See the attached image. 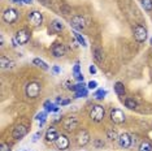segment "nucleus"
Masks as SVG:
<instances>
[{"instance_id":"obj_23","label":"nucleus","mask_w":152,"mask_h":151,"mask_svg":"<svg viewBox=\"0 0 152 151\" xmlns=\"http://www.w3.org/2000/svg\"><path fill=\"white\" fill-rule=\"evenodd\" d=\"M125 107H127L129 109H135V108L138 107V104H137V102L134 100V99L126 98V99H125Z\"/></svg>"},{"instance_id":"obj_19","label":"nucleus","mask_w":152,"mask_h":151,"mask_svg":"<svg viewBox=\"0 0 152 151\" xmlns=\"http://www.w3.org/2000/svg\"><path fill=\"white\" fill-rule=\"evenodd\" d=\"M92 55H94L95 60L98 61V63H102L103 59H104V55H103V50L99 48V47H94V50H92Z\"/></svg>"},{"instance_id":"obj_18","label":"nucleus","mask_w":152,"mask_h":151,"mask_svg":"<svg viewBox=\"0 0 152 151\" xmlns=\"http://www.w3.org/2000/svg\"><path fill=\"white\" fill-rule=\"evenodd\" d=\"M51 32H53V33H60L61 30L64 29V23L61 22V21H58V20H53L52 22H51Z\"/></svg>"},{"instance_id":"obj_13","label":"nucleus","mask_w":152,"mask_h":151,"mask_svg":"<svg viewBox=\"0 0 152 151\" xmlns=\"http://www.w3.org/2000/svg\"><path fill=\"white\" fill-rule=\"evenodd\" d=\"M118 145L122 147V149H129L131 146V143H133V141H131V137L127 134V133H122V134L118 136Z\"/></svg>"},{"instance_id":"obj_4","label":"nucleus","mask_w":152,"mask_h":151,"mask_svg":"<svg viewBox=\"0 0 152 151\" xmlns=\"http://www.w3.org/2000/svg\"><path fill=\"white\" fill-rule=\"evenodd\" d=\"M109 117H110V121L115 122V124H122V122H125V120H126L125 113L121 111V109H118V108L110 109Z\"/></svg>"},{"instance_id":"obj_37","label":"nucleus","mask_w":152,"mask_h":151,"mask_svg":"<svg viewBox=\"0 0 152 151\" xmlns=\"http://www.w3.org/2000/svg\"><path fill=\"white\" fill-rule=\"evenodd\" d=\"M63 11H64V15H69L70 13V8L68 5H63Z\"/></svg>"},{"instance_id":"obj_31","label":"nucleus","mask_w":152,"mask_h":151,"mask_svg":"<svg viewBox=\"0 0 152 151\" xmlns=\"http://www.w3.org/2000/svg\"><path fill=\"white\" fill-rule=\"evenodd\" d=\"M0 151H11V146L7 142H3L1 145H0Z\"/></svg>"},{"instance_id":"obj_26","label":"nucleus","mask_w":152,"mask_h":151,"mask_svg":"<svg viewBox=\"0 0 152 151\" xmlns=\"http://www.w3.org/2000/svg\"><path fill=\"white\" fill-rule=\"evenodd\" d=\"M140 4L144 8V11L147 12L152 11V0H140Z\"/></svg>"},{"instance_id":"obj_28","label":"nucleus","mask_w":152,"mask_h":151,"mask_svg":"<svg viewBox=\"0 0 152 151\" xmlns=\"http://www.w3.org/2000/svg\"><path fill=\"white\" fill-rule=\"evenodd\" d=\"M88 95V91H87V89H82V90H78V91H75V94H74V98H86Z\"/></svg>"},{"instance_id":"obj_10","label":"nucleus","mask_w":152,"mask_h":151,"mask_svg":"<svg viewBox=\"0 0 152 151\" xmlns=\"http://www.w3.org/2000/svg\"><path fill=\"white\" fill-rule=\"evenodd\" d=\"M26 134H27V128H26L25 125H21V124L17 125L16 128L13 129V132H12V137H13L15 139H17V141H18V139H22Z\"/></svg>"},{"instance_id":"obj_35","label":"nucleus","mask_w":152,"mask_h":151,"mask_svg":"<svg viewBox=\"0 0 152 151\" xmlns=\"http://www.w3.org/2000/svg\"><path fill=\"white\" fill-rule=\"evenodd\" d=\"M88 70H90V73H91V74H95L96 72H98V70H96V67H95V65H90Z\"/></svg>"},{"instance_id":"obj_20","label":"nucleus","mask_w":152,"mask_h":151,"mask_svg":"<svg viewBox=\"0 0 152 151\" xmlns=\"http://www.w3.org/2000/svg\"><path fill=\"white\" fill-rule=\"evenodd\" d=\"M43 107L46 108L47 112H57V111H58V107H57L56 104H53V103L51 102V100H46V102H44Z\"/></svg>"},{"instance_id":"obj_41","label":"nucleus","mask_w":152,"mask_h":151,"mask_svg":"<svg viewBox=\"0 0 152 151\" xmlns=\"http://www.w3.org/2000/svg\"><path fill=\"white\" fill-rule=\"evenodd\" d=\"M22 1H23V3H26V4H31L33 0H22Z\"/></svg>"},{"instance_id":"obj_7","label":"nucleus","mask_w":152,"mask_h":151,"mask_svg":"<svg viewBox=\"0 0 152 151\" xmlns=\"http://www.w3.org/2000/svg\"><path fill=\"white\" fill-rule=\"evenodd\" d=\"M17 18H18V13H17V11L15 8H8L4 11V13H3V20H4L7 23L16 22Z\"/></svg>"},{"instance_id":"obj_11","label":"nucleus","mask_w":152,"mask_h":151,"mask_svg":"<svg viewBox=\"0 0 152 151\" xmlns=\"http://www.w3.org/2000/svg\"><path fill=\"white\" fill-rule=\"evenodd\" d=\"M51 52H52L53 57H63L65 52H66V48H65V46L63 43H53L52 48H51Z\"/></svg>"},{"instance_id":"obj_3","label":"nucleus","mask_w":152,"mask_h":151,"mask_svg":"<svg viewBox=\"0 0 152 151\" xmlns=\"http://www.w3.org/2000/svg\"><path fill=\"white\" fill-rule=\"evenodd\" d=\"M133 33H134V38H135V40L137 42H139V43H142V42H144V40L147 39V29L144 27L143 25H135L134 26V29H133Z\"/></svg>"},{"instance_id":"obj_16","label":"nucleus","mask_w":152,"mask_h":151,"mask_svg":"<svg viewBox=\"0 0 152 151\" xmlns=\"http://www.w3.org/2000/svg\"><path fill=\"white\" fill-rule=\"evenodd\" d=\"M57 137H58L57 130L55 128H50L46 132V141H47V142H56Z\"/></svg>"},{"instance_id":"obj_29","label":"nucleus","mask_w":152,"mask_h":151,"mask_svg":"<svg viewBox=\"0 0 152 151\" xmlns=\"http://www.w3.org/2000/svg\"><path fill=\"white\" fill-rule=\"evenodd\" d=\"M107 137H108L110 141L118 139V134H117V132H116V130H112V129H109L108 132H107Z\"/></svg>"},{"instance_id":"obj_21","label":"nucleus","mask_w":152,"mask_h":151,"mask_svg":"<svg viewBox=\"0 0 152 151\" xmlns=\"http://www.w3.org/2000/svg\"><path fill=\"white\" fill-rule=\"evenodd\" d=\"M115 91L118 97H124L125 95V86L122 82H116L115 84Z\"/></svg>"},{"instance_id":"obj_14","label":"nucleus","mask_w":152,"mask_h":151,"mask_svg":"<svg viewBox=\"0 0 152 151\" xmlns=\"http://www.w3.org/2000/svg\"><path fill=\"white\" fill-rule=\"evenodd\" d=\"M56 145L58 149H61V150H66L69 145H70V141H69V138L66 136H64V134H61V136H58L57 137V139H56Z\"/></svg>"},{"instance_id":"obj_25","label":"nucleus","mask_w":152,"mask_h":151,"mask_svg":"<svg viewBox=\"0 0 152 151\" xmlns=\"http://www.w3.org/2000/svg\"><path fill=\"white\" fill-rule=\"evenodd\" d=\"M37 120H39V128H42L44 125V122H46V119H47V113L46 112H40L37 115Z\"/></svg>"},{"instance_id":"obj_8","label":"nucleus","mask_w":152,"mask_h":151,"mask_svg":"<svg viewBox=\"0 0 152 151\" xmlns=\"http://www.w3.org/2000/svg\"><path fill=\"white\" fill-rule=\"evenodd\" d=\"M63 126L66 132H73V130H75V128H78V119L74 116L66 117L63 122Z\"/></svg>"},{"instance_id":"obj_38","label":"nucleus","mask_w":152,"mask_h":151,"mask_svg":"<svg viewBox=\"0 0 152 151\" xmlns=\"http://www.w3.org/2000/svg\"><path fill=\"white\" fill-rule=\"evenodd\" d=\"M39 1H42V4L46 5V7H50L51 5V0H39Z\"/></svg>"},{"instance_id":"obj_9","label":"nucleus","mask_w":152,"mask_h":151,"mask_svg":"<svg viewBox=\"0 0 152 151\" xmlns=\"http://www.w3.org/2000/svg\"><path fill=\"white\" fill-rule=\"evenodd\" d=\"M15 39H16V42L18 44H26L30 40V33L27 32L26 29H21V30L17 32Z\"/></svg>"},{"instance_id":"obj_36","label":"nucleus","mask_w":152,"mask_h":151,"mask_svg":"<svg viewBox=\"0 0 152 151\" xmlns=\"http://www.w3.org/2000/svg\"><path fill=\"white\" fill-rule=\"evenodd\" d=\"M94 145H95V146L99 149V147H103V146H104V142H103V141H95V142H94Z\"/></svg>"},{"instance_id":"obj_6","label":"nucleus","mask_w":152,"mask_h":151,"mask_svg":"<svg viewBox=\"0 0 152 151\" xmlns=\"http://www.w3.org/2000/svg\"><path fill=\"white\" fill-rule=\"evenodd\" d=\"M27 18H29L30 23L33 26H40L43 23V15L38 11H31L27 15Z\"/></svg>"},{"instance_id":"obj_42","label":"nucleus","mask_w":152,"mask_h":151,"mask_svg":"<svg viewBox=\"0 0 152 151\" xmlns=\"http://www.w3.org/2000/svg\"><path fill=\"white\" fill-rule=\"evenodd\" d=\"M0 42H1V46L4 44V38H3V37H0Z\"/></svg>"},{"instance_id":"obj_2","label":"nucleus","mask_w":152,"mask_h":151,"mask_svg":"<svg viewBox=\"0 0 152 151\" xmlns=\"http://www.w3.org/2000/svg\"><path fill=\"white\" fill-rule=\"evenodd\" d=\"M42 91V87L38 82H29L26 85V89H25V92H26V97L29 98H37L38 95L40 94Z\"/></svg>"},{"instance_id":"obj_17","label":"nucleus","mask_w":152,"mask_h":151,"mask_svg":"<svg viewBox=\"0 0 152 151\" xmlns=\"http://www.w3.org/2000/svg\"><path fill=\"white\" fill-rule=\"evenodd\" d=\"M73 77L77 80L78 82H83V74L81 73V67H79V63L74 64V68H73Z\"/></svg>"},{"instance_id":"obj_32","label":"nucleus","mask_w":152,"mask_h":151,"mask_svg":"<svg viewBox=\"0 0 152 151\" xmlns=\"http://www.w3.org/2000/svg\"><path fill=\"white\" fill-rule=\"evenodd\" d=\"M96 87H98V82L96 81H90L87 84V89H90V90H94Z\"/></svg>"},{"instance_id":"obj_15","label":"nucleus","mask_w":152,"mask_h":151,"mask_svg":"<svg viewBox=\"0 0 152 151\" xmlns=\"http://www.w3.org/2000/svg\"><path fill=\"white\" fill-rule=\"evenodd\" d=\"M0 65H1V69H12V68H15L16 63L8 57L1 56L0 57Z\"/></svg>"},{"instance_id":"obj_5","label":"nucleus","mask_w":152,"mask_h":151,"mask_svg":"<svg viewBox=\"0 0 152 151\" xmlns=\"http://www.w3.org/2000/svg\"><path fill=\"white\" fill-rule=\"evenodd\" d=\"M86 20H85V17H82V16H73L72 17V21H70V26L73 27V29L75 30V32H81V30H83L85 27H86Z\"/></svg>"},{"instance_id":"obj_1","label":"nucleus","mask_w":152,"mask_h":151,"mask_svg":"<svg viewBox=\"0 0 152 151\" xmlns=\"http://www.w3.org/2000/svg\"><path fill=\"white\" fill-rule=\"evenodd\" d=\"M104 116H105V109H104L103 106H100V104L92 106L91 111H90V117H91L92 121H95V122L103 121Z\"/></svg>"},{"instance_id":"obj_40","label":"nucleus","mask_w":152,"mask_h":151,"mask_svg":"<svg viewBox=\"0 0 152 151\" xmlns=\"http://www.w3.org/2000/svg\"><path fill=\"white\" fill-rule=\"evenodd\" d=\"M69 103H70V100H69V99H63L60 104H61V106H68Z\"/></svg>"},{"instance_id":"obj_22","label":"nucleus","mask_w":152,"mask_h":151,"mask_svg":"<svg viewBox=\"0 0 152 151\" xmlns=\"http://www.w3.org/2000/svg\"><path fill=\"white\" fill-rule=\"evenodd\" d=\"M33 64L37 65V67H40V68H42V69H44V70H48V69H50V67H48V65L44 63L42 59H38V57H35V59L33 60Z\"/></svg>"},{"instance_id":"obj_12","label":"nucleus","mask_w":152,"mask_h":151,"mask_svg":"<svg viewBox=\"0 0 152 151\" xmlns=\"http://www.w3.org/2000/svg\"><path fill=\"white\" fill-rule=\"evenodd\" d=\"M90 142V134L87 133V130L82 129L78 132L77 134V143L79 146H86Z\"/></svg>"},{"instance_id":"obj_33","label":"nucleus","mask_w":152,"mask_h":151,"mask_svg":"<svg viewBox=\"0 0 152 151\" xmlns=\"http://www.w3.org/2000/svg\"><path fill=\"white\" fill-rule=\"evenodd\" d=\"M85 87H86V85L83 84V82H78V84L75 85V91L82 90V89H85Z\"/></svg>"},{"instance_id":"obj_39","label":"nucleus","mask_w":152,"mask_h":151,"mask_svg":"<svg viewBox=\"0 0 152 151\" xmlns=\"http://www.w3.org/2000/svg\"><path fill=\"white\" fill-rule=\"evenodd\" d=\"M52 72H53L55 74H58V73H60L61 70H60V68H58L57 65H56V67H53V68H52Z\"/></svg>"},{"instance_id":"obj_24","label":"nucleus","mask_w":152,"mask_h":151,"mask_svg":"<svg viewBox=\"0 0 152 151\" xmlns=\"http://www.w3.org/2000/svg\"><path fill=\"white\" fill-rule=\"evenodd\" d=\"M138 151H152V145L147 141H143V142L139 145V149Z\"/></svg>"},{"instance_id":"obj_43","label":"nucleus","mask_w":152,"mask_h":151,"mask_svg":"<svg viewBox=\"0 0 152 151\" xmlns=\"http://www.w3.org/2000/svg\"><path fill=\"white\" fill-rule=\"evenodd\" d=\"M150 43H151V44H152V38H151V40H150Z\"/></svg>"},{"instance_id":"obj_27","label":"nucleus","mask_w":152,"mask_h":151,"mask_svg":"<svg viewBox=\"0 0 152 151\" xmlns=\"http://www.w3.org/2000/svg\"><path fill=\"white\" fill-rule=\"evenodd\" d=\"M73 34H74L75 39H77L78 42H79V44H82V46H83V47H87V42H86V39H85V38L81 35V34H79L78 32H73Z\"/></svg>"},{"instance_id":"obj_30","label":"nucleus","mask_w":152,"mask_h":151,"mask_svg":"<svg viewBox=\"0 0 152 151\" xmlns=\"http://www.w3.org/2000/svg\"><path fill=\"white\" fill-rule=\"evenodd\" d=\"M105 95H107V91L103 90V89H99V90L94 94V97H95V99H98V100H102V99L104 98Z\"/></svg>"},{"instance_id":"obj_34","label":"nucleus","mask_w":152,"mask_h":151,"mask_svg":"<svg viewBox=\"0 0 152 151\" xmlns=\"http://www.w3.org/2000/svg\"><path fill=\"white\" fill-rule=\"evenodd\" d=\"M42 136V132H38V133H35L34 134V137H33V142H37L38 139H39V137Z\"/></svg>"}]
</instances>
